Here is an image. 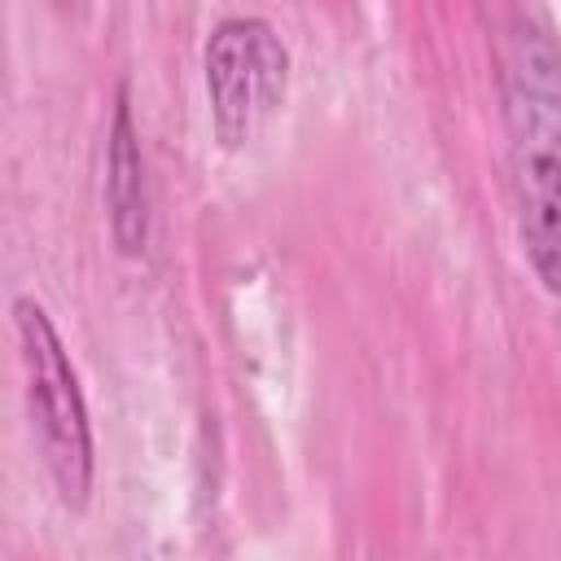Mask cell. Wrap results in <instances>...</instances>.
Listing matches in <instances>:
<instances>
[{"instance_id": "4", "label": "cell", "mask_w": 561, "mask_h": 561, "mask_svg": "<svg viewBox=\"0 0 561 561\" xmlns=\"http://www.w3.org/2000/svg\"><path fill=\"white\" fill-rule=\"evenodd\" d=\"M105 206L110 232L123 254H140L149 237V197H145V158L127 110V88H118L114 123H110V158H105Z\"/></svg>"}, {"instance_id": "2", "label": "cell", "mask_w": 561, "mask_h": 561, "mask_svg": "<svg viewBox=\"0 0 561 561\" xmlns=\"http://www.w3.org/2000/svg\"><path fill=\"white\" fill-rule=\"evenodd\" d=\"M13 329H18V355L26 368L31 425H35L48 478L66 508H83L92 495L96 460H92V425H88L79 373H75L48 311L35 298L13 302Z\"/></svg>"}, {"instance_id": "1", "label": "cell", "mask_w": 561, "mask_h": 561, "mask_svg": "<svg viewBox=\"0 0 561 561\" xmlns=\"http://www.w3.org/2000/svg\"><path fill=\"white\" fill-rule=\"evenodd\" d=\"M508 167L530 272L561 298V44L522 22L504 70Z\"/></svg>"}, {"instance_id": "3", "label": "cell", "mask_w": 561, "mask_h": 561, "mask_svg": "<svg viewBox=\"0 0 561 561\" xmlns=\"http://www.w3.org/2000/svg\"><path fill=\"white\" fill-rule=\"evenodd\" d=\"M210 127L224 149L250 145L285 105L289 53L263 18H228L206 39Z\"/></svg>"}]
</instances>
